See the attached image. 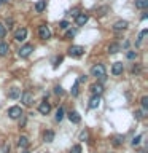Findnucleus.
<instances>
[{
    "instance_id": "f257e3e1",
    "label": "nucleus",
    "mask_w": 148,
    "mask_h": 153,
    "mask_svg": "<svg viewBox=\"0 0 148 153\" xmlns=\"http://www.w3.org/2000/svg\"><path fill=\"white\" fill-rule=\"evenodd\" d=\"M91 75L95 76V78H102L105 76V65L104 64H94L91 67Z\"/></svg>"
},
{
    "instance_id": "f03ea898",
    "label": "nucleus",
    "mask_w": 148,
    "mask_h": 153,
    "mask_svg": "<svg viewBox=\"0 0 148 153\" xmlns=\"http://www.w3.org/2000/svg\"><path fill=\"white\" fill-rule=\"evenodd\" d=\"M84 54V48L83 46H80V45H72L69 48V56L72 57H81Z\"/></svg>"
},
{
    "instance_id": "7ed1b4c3",
    "label": "nucleus",
    "mask_w": 148,
    "mask_h": 153,
    "mask_svg": "<svg viewBox=\"0 0 148 153\" xmlns=\"http://www.w3.org/2000/svg\"><path fill=\"white\" fill-rule=\"evenodd\" d=\"M38 35H40L41 40H50V38H51V30H50V27H48L46 24H41V26H38Z\"/></svg>"
},
{
    "instance_id": "20e7f679",
    "label": "nucleus",
    "mask_w": 148,
    "mask_h": 153,
    "mask_svg": "<svg viewBox=\"0 0 148 153\" xmlns=\"http://www.w3.org/2000/svg\"><path fill=\"white\" fill-rule=\"evenodd\" d=\"M32 51H33V45L27 43V45H24V46L19 48L18 54H19V57H29V56L32 54Z\"/></svg>"
},
{
    "instance_id": "39448f33",
    "label": "nucleus",
    "mask_w": 148,
    "mask_h": 153,
    "mask_svg": "<svg viewBox=\"0 0 148 153\" xmlns=\"http://www.w3.org/2000/svg\"><path fill=\"white\" fill-rule=\"evenodd\" d=\"M22 108L21 107H16V105H14V107H10L8 108V117L11 118V120H18V118H21L22 117Z\"/></svg>"
},
{
    "instance_id": "423d86ee",
    "label": "nucleus",
    "mask_w": 148,
    "mask_h": 153,
    "mask_svg": "<svg viewBox=\"0 0 148 153\" xmlns=\"http://www.w3.org/2000/svg\"><path fill=\"white\" fill-rule=\"evenodd\" d=\"M27 37V29L26 27H19L16 32H14V40L16 42H24Z\"/></svg>"
},
{
    "instance_id": "0eeeda50",
    "label": "nucleus",
    "mask_w": 148,
    "mask_h": 153,
    "mask_svg": "<svg viewBox=\"0 0 148 153\" xmlns=\"http://www.w3.org/2000/svg\"><path fill=\"white\" fill-rule=\"evenodd\" d=\"M21 100H22V104L24 105H30L32 102H33V94L30 93V91H24V93L21 94Z\"/></svg>"
},
{
    "instance_id": "6e6552de",
    "label": "nucleus",
    "mask_w": 148,
    "mask_h": 153,
    "mask_svg": "<svg viewBox=\"0 0 148 153\" xmlns=\"http://www.w3.org/2000/svg\"><path fill=\"white\" fill-rule=\"evenodd\" d=\"M75 21H76V26H78V27L84 26V24L89 21V14H88V13H80L78 16L75 18Z\"/></svg>"
},
{
    "instance_id": "1a4fd4ad",
    "label": "nucleus",
    "mask_w": 148,
    "mask_h": 153,
    "mask_svg": "<svg viewBox=\"0 0 148 153\" xmlns=\"http://www.w3.org/2000/svg\"><path fill=\"white\" fill-rule=\"evenodd\" d=\"M127 26H129V22L127 21H124V19H119V21H116L113 24V30H124V29H127Z\"/></svg>"
},
{
    "instance_id": "9d476101",
    "label": "nucleus",
    "mask_w": 148,
    "mask_h": 153,
    "mask_svg": "<svg viewBox=\"0 0 148 153\" xmlns=\"http://www.w3.org/2000/svg\"><path fill=\"white\" fill-rule=\"evenodd\" d=\"M91 93H92V96H100L104 93V86L102 83H94L91 85Z\"/></svg>"
},
{
    "instance_id": "9b49d317",
    "label": "nucleus",
    "mask_w": 148,
    "mask_h": 153,
    "mask_svg": "<svg viewBox=\"0 0 148 153\" xmlns=\"http://www.w3.org/2000/svg\"><path fill=\"white\" fill-rule=\"evenodd\" d=\"M123 70H124L123 62H115V64L112 65V74H113V75H121Z\"/></svg>"
},
{
    "instance_id": "f8f14e48",
    "label": "nucleus",
    "mask_w": 148,
    "mask_h": 153,
    "mask_svg": "<svg viewBox=\"0 0 148 153\" xmlns=\"http://www.w3.org/2000/svg\"><path fill=\"white\" fill-rule=\"evenodd\" d=\"M8 97L10 99H19L21 97V89L19 88H10L8 89Z\"/></svg>"
},
{
    "instance_id": "ddd939ff",
    "label": "nucleus",
    "mask_w": 148,
    "mask_h": 153,
    "mask_svg": "<svg viewBox=\"0 0 148 153\" xmlns=\"http://www.w3.org/2000/svg\"><path fill=\"white\" fill-rule=\"evenodd\" d=\"M38 112H40L41 115H48V113L51 112V105L45 100V102H41V104H40V107H38Z\"/></svg>"
},
{
    "instance_id": "4468645a",
    "label": "nucleus",
    "mask_w": 148,
    "mask_h": 153,
    "mask_svg": "<svg viewBox=\"0 0 148 153\" xmlns=\"http://www.w3.org/2000/svg\"><path fill=\"white\" fill-rule=\"evenodd\" d=\"M8 53H10V45L7 42H0V56L5 57L8 56Z\"/></svg>"
},
{
    "instance_id": "2eb2a0df",
    "label": "nucleus",
    "mask_w": 148,
    "mask_h": 153,
    "mask_svg": "<svg viewBox=\"0 0 148 153\" xmlns=\"http://www.w3.org/2000/svg\"><path fill=\"white\" fill-rule=\"evenodd\" d=\"M69 120H70L72 123L78 124V123L81 121V117H80V113H78V112H75V110H73V112H70V113H69Z\"/></svg>"
},
{
    "instance_id": "dca6fc26",
    "label": "nucleus",
    "mask_w": 148,
    "mask_h": 153,
    "mask_svg": "<svg viewBox=\"0 0 148 153\" xmlns=\"http://www.w3.org/2000/svg\"><path fill=\"white\" fill-rule=\"evenodd\" d=\"M100 105V96H92L89 100V108H97Z\"/></svg>"
},
{
    "instance_id": "f3484780",
    "label": "nucleus",
    "mask_w": 148,
    "mask_h": 153,
    "mask_svg": "<svg viewBox=\"0 0 148 153\" xmlns=\"http://www.w3.org/2000/svg\"><path fill=\"white\" fill-rule=\"evenodd\" d=\"M119 50H121L119 43H110V45H108V53H110V54H116Z\"/></svg>"
},
{
    "instance_id": "a211bd4d",
    "label": "nucleus",
    "mask_w": 148,
    "mask_h": 153,
    "mask_svg": "<svg viewBox=\"0 0 148 153\" xmlns=\"http://www.w3.org/2000/svg\"><path fill=\"white\" fill-rule=\"evenodd\" d=\"M45 8H46V0H38L35 3V11L37 13H41Z\"/></svg>"
},
{
    "instance_id": "6ab92c4d",
    "label": "nucleus",
    "mask_w": 148,
    "mask_h": 153,
    "mask_svg": "<svg viewBox=\"0 0 148 153\" xmlns=\"http://www.w3.org/2000/svg\"><path fill=\"white\" fill-rule=\"evenodd\" d=\"M18 143H19V147H21V148H27L30 142H29V139L26 136H21V137L18 139Z\"/></svg>"
},
{
    "instance_id": "aec40b11",
    "label": "nucleus",
    "mask_w": 148,
    "mask_h": 153,
    "mask_svg": "<svg viewBox=\"0 0 148 153\" xmlns=\"http://www.w3.org/2000/svg\"><path fill=\"white\" fill-rule=\"evenodd\" d=\"M43 139H45V142H53L54 140V131H46L43 134Z\"/></svg>"
},
{
    "instance_id": "412c9836",
    "label": "nucleus",
    "mask_w": 148,
    "mask_h": 153,
    "mask_svg": "<svg viewBox=\"0 0 148 153\" xmlns=\"http://www.w3.org/2000/svg\"><path fill=\"white\" fill-rule=\"evenodd\" d=\"M135 7L138 10H145L148 7V0H135Z\"/></svg>"
},
{
    "instance_id": "4be33fe9",
    "label": "nucleus",
    "mask_w": 148,
    "mask_h": 153,
    "mask_svg": "<svg viewBox=\"0 0 148 153\" xmlns=\"http://www.w3.org/2000/svg\"><path fill=\"white\" fill-rule=\"evenodd\" d=\"M64 107H59L56 112V121H62V118H64Z\"/></svg>"
},
{
    "instance_id": "5701e85b",
    "label": "nucleus",
    "mask_w": 148,
    "mask_h": 153,
    "mask_svg": "<svg viewBox=\"0 0 148 153\" xmlns=\"http://www.w3.org/2000/svg\"><path fill=\"white\" fill-rule=\"evenodd\" d=\"M123 142H124V136H115V137H113V145L119 147Z\"/></svg>"
},
{
    "instance_id": "b1692460",
    "label": "nucleus",
    "mask_w": 148,
    "mask_h": 153,
    "mask_svg": "<svg viewBox=\"0 0 148 153\" xmlns=\"http://www.w3.org/2000/svg\"><path fill=\"white\" fill-rule=\"evenodd\" d=\"M140 104H142V107H143V110H148V96H143V97L140 99Z\"/></svg>"
},
{
    "instance_id": "393cba45",
    "label": "nucleus",
    "mask_w": 148,
    "mask_h": 153,
    "mask_svg": "<svg viewBox=\"0 0 148 153\" xmlns=\"http://www.w3.org/2000/svg\"><path fill=\"white\" fill-rule=\"evenodd\" d=\"M126 57H127V59H135V57H137V51H132V50H129L127 53H126Z\"/></svg>"
},
{
    "instance_id": "a878e982",
    "label": "nucleus",
    "mask_w": 148,
    "mask_h": 153,
    "mask_svg": "<svg viewBox=\"0 0 148 153\" xmlns=\"http://www.w3.org/2000/svg\"><path fill=\"white\" fill-rule=\"evenodd\" d=\"M67 14H69V16H72V18H76L80 14V10L78 8H73V10H70V11H67Z\"/></svg>"
},
{
    "instance_id": "bb28decb",
    "label": "nucleus",
    "mask_w": 148,
    "mask_h": 153,
    "mask_svg": "<svg viewBox=\"0 0 148 153\" xmlns=\"http://www.w3.org/2000/svg\"><path fill=\"white\" fill-rule=\"evenodd\" d=\"M134 115H135V118H137V120H142L143 117H145V110H137V112L134 113Z\"/></svg>"
},
{
    "instance_id": "cd10ccee",
    "label": "nucleus",
    "mask_w": 148,
    "mask_h": 153,
    "mask_svg": "<svg viewBox=\"0 0 148 153\" xmlns=\"http://www.w3.org/2000/svg\"><path fill=\"white\" fill-rule=\"evenodd\" d=\"M5 35H7V27H5L3 24L0 22V38H3Z\"/></svg>"
},
{
    "instance_id": "c85d7f7f",
    "label": "nucleus",
    "mask_w": 148,
    "mask_h": 153,
    "mask_svg": "<svg viewBox=\"0 0 148 153\" xmlns=\"http://www.w3.org/2000/svg\"><path fill=\"white\" fill-rule=\"evenodd\" d=\"M54 93H56L57 96H62V94H64V89H62V86H59V85L54 86Z\"/></svg>"
},
{
    "instance_id": "c756f323",
    "label": "nucleus",
    "mask_w": 148,
    "mask_h": 153,
    "mask_svg": "<svg viewBox=\"0 0 148 153\" xmlns=\"http://www.w3.org/2000/svg\"><path fill=\"white\" fill-rule=\"evenodd\" d=\"M88 137H89V132L88 131H83L80 134V140H88Z\"/></svg>"
},
{
    "instance_id": "7c9ffc66",
    "label": "nucleus",
    "mask_w": 148,
    "mask_h": 153,
    "mask_svg": "<svg viewBox=\"0 0 148 153\" xmlns=\"http://www.w3.org/2000/svg\"><path fill=\"white\" fill-rule=\"evenodd\" d=\"M70 153H81V147L80 145H73L70 148Z\"/></svg>"
},
{
    "instance_id": "2f4dec72",
    "label": "nucleus",
    "mask_w": 148,
    "mask_h": 153,
    "mask_svg": "<svg viewBox=\"0 0 148 153\" xmlns=\"http://www.w3.org/2000/svg\"><path fill=\"white\" fill-rule=\"evenodd\" d=\"M75 33H76L75 30H69V32L65 33V40H70V38H73V37H75Z\"/></svg>"
},
{
    "instance_id": "473e14b6",
    "label": "nucleus",
    "mask_w": 148,
    "mask_h": 153,
    "mask_svg": "<svg viewBox=\"0 0 148 153\" xmlns=\"http://www.w3.org/2000/svg\"><path fill=\"white\" fill-rule=\"evenodd\" d=\"M140 140H142V136H137V137H134L132 139V145L135 147V145H138V143H140Z\"/></svg>"
},
{
    "instance_id": "72a5a7b5",
    "label": "nucleus",
    "mask_w": 148,
    "mask_h": 153,
    "mask_svg": "<svg viewBox=\"0 0 148 153\" xmlns=\"http://www.w3.org/2000/svg\"><path fill=\"white\" fill-rule=\"evenodd\" d=\"M140 70H142V67L137 64V65H134V67H132V70H131V72H132V74H140Z\"/></svg>"
},
{
    "instance_id": "f704fd0d",
    "label": "nucleus",
    "mask_w": 148,
    "mask_h": 153,
    "mask_svg": "<svg viewBox=\"0 0 148 153\" xmlns=\"http://www.w3.org/2000/svg\"><path fill=\"white\" fill-rule=\"evenodd\" d=\"M78 93H80L78 91V83H75V86L72 88V96H78Z\"/></svg>"
},
{
    "instance_id": "c9c22d12",
    "label": "nucleus",
    "mask_w": 148,
    "mask_h": 153,
    "mask_svg": "<svg viewBox=\"0 0 148 153\" xmlns=\"http://www.w3.org/2000/svg\"><path fill=\"white\" fill-rule=\"evenodd\" d=\"M97 11H99V14H100V16H104V14H107V13H105V11H108V7H104V8H99V10H97Z\"/></svg>"
},
{
    "instance_id": "e433bc0d",
    "label": "nucleus",
    "mask_w": 148,
    "mask_h": 153,
    "mask_svg": "<svg viewBox=\"0 0 148 153\" xmlns=\"http://www.w3.org/2000/svg\"><path fill=\"white\" fill-rule=\"evenodd\" d=\"M147 33H148V30H142V32H140V35H138V40H137V42H138V43H140V42L143 40V37H145V35H147Z\"/></svg>"
},
{
    "instance_id": "4c0bfd02",
    "label": "nucleus",
    "mask_w": 148,
    "mask_h": 153,
    "mask_svg": "<svg viewBox=\"0 0 148 153\" xmlns=\"http://www.w3.org/2000/svg\"><path fill=\"white\" fill-rule=\"evenodd\" d=\"M59 27L61 29H67V27H69V21H61L59 22Z\"/></svg>"
},
{
    "instance_id": "58836bf2",
    "label": "nucleus",
    "mask_w": 148,
    "mask_h": 153,
    "mask_svg": "<svg viewBox=\"0 0 148 153\" xmlns=\"http://www.w3.org/2000/svg\"><path fill=\"white\" fill-rule=\"evenodd\" d=\"M2 152H3V153H10V143H3Z\"/></svg>"
},
{
    "instance_id": "ea45409f",
    "label": "nucleus",
    "mask_w": 148,
    "mask_h": 153,
    "mask_svg": "<svg viewBox=\"0 0 148 153\" xmlns=\"http://www.w3.org/2000/svg\"><path fill=\"white\" fill-rule=\"evenodd\" d=\"M86 80H88V76H86V75H81L80 78H78V81H76V83H78V85H80V83H84Z\"/></svg>"
},
{
    "instance_id": "a19ab883",
    "label": "nucleus",
    "mask_w": 148,
    "mask_h": 153,
    "mask_svg": "<svg viewBox=\"0 0 148 153\" xmlns=\"http://www.w3.org/2000/svg\"><path fill=\"white\" fill-rule=\"evenodd\" d=\"M61 62H62V56H59V57H56V61H54V69H56V67H57V65L61 64Z\"/></svg>"
},
{
    "instance_id": "79ce46f5",
    "label": "nucleus",
    "mask_w": 148,
    "mask_h": 153,
    "mask_svg": "<svg viewBox=\"0 0 148 153\" xmlns=\"http://www.w3.org/2000/svg\"><path fill=\"white\" fill-rule=\"evenodd\" d=\"M7 27H8V29L13 27V19H8V21H7Z\"/></svg>"
},
{
    "instance_id": "37998d69",
    "label": "nucleus",
    "mask_w": 148,
    "mask_h": 153,
    "mask_svg": "<svg viewBox=\"0 0 148 153\" xmlns=\"http://www.w3.org/2000/svg\"><path fill=\"white\" fill-rule=\"evenodd\" d=\"M19 124H21V126H24V124H26V117H24V115L21 117V123H19Z\"/></svg>"
},
{
    "instance_id": "c03bdc74",
    "label": "nucleus",
    "mask_w": 148,
    "mask_h": 153,
    "mask_svg": "<svg viewBox=\"0 0 148 153\" xmlns=\"http://www.w3.org/2000/svg\"><path fill=\"white\" fill-rule=\"evenodd\" d=\"M24 153H27V152H24Z\"/></svg>"
}]
</instances>
